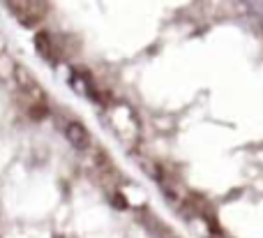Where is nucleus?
<instances>
[{
    "instance_id": "nucleus-1",
    "label": "nucleus",
    "mask_w": 263,
    "mask_h": 238,
    "mask_svg": "<svg viewBox=\"0 0 263 238\" xmlns=\"http://www.w3.org/2000/svg\"><path fill=\"white\" fill-rule=\"evenodd\" d=\"M16 83L18 90H21V100H23V109L30 116L32 120H42L49 114V106H46V95L42 90V86L32 79V74L26 67H16Z\"/></svg>"
},
{
    "instance_id": "nucleus-2",
    "label": "nucleus",
    "mask_w": 263,
    "mask_h": 238,
    "mask_svg": "<svg viewBox=\"0 0 263 238\" xmlns=\"http://www.w3.org/2000/svg\"><path fill=\"white\" fill-rule=\"evenodd\" d=\"M7 7L16 16V21L26 28L42 23L46 12H49V3L46 0H7Z\"/></svg>"
},
{
    "instance_id": "nucleus-3",
    "label": "nucleus",
    "mask_w": 263,
    "mask_h": 238,
    "mask_svg": "<svg viewBox=\"0 0 263 238\" xmlns=\"http://www.w3.org/2000/svg\"><path fill=\"white\" fill-rule=\"evenodd\" d=\"M35 49L37 53L42 56V58L46 60V63L55 65L60 60V49H58V42H55V37L51 35L49 30H40L35 35Z\"/></svg>"
},
{
    "instance_id": "nucleus-4",
    "label": "nucleus",
    "mask_w": 263,
    "mask_h": 238,
    "mask_svg": "<svg viewBox=\"0 0 263 238\" xmlns=\"http://www.w3.org/2000/svg\"><path fill=\"white\" fill-rule=\"evenodd\" d=\"M65 137H67V141L72 143L77 151L90 148V132H88L86 125L79 123V120H69V123L65 125Z\"/></svg>"
}]
</instances>
